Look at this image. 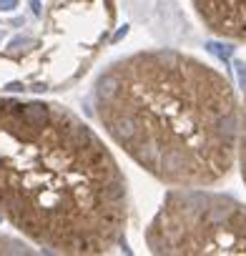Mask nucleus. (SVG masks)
I'll use <instances>...</instances> for the list:
<instances>
[{"mask_svg":"<svg viewBox=\"0 0 246 256\" xmlns=\"http://www.w3.org/2000/svg\"><path fill=\"white\" fill-rule=\"evenodd\" d=\"M238 174H241V181L246 186V131H241V144H238V164H236Z\"/></svg>","mask_w":246,"mask_h":256,"instance_id":"obj_5","label":"nucleus"},{"mask_svg":"<svg viewBox=\"0 0 246 256\" xmlns=\"http://www.w3.org/2000/svg\"><path fill=\"white\" fill-rule=\"evenodd\" d=\"M128 218L123 168L78 113L0 93V224L46 254L100 256L120 246Z\"/></svg>","mask_w":246,"mask_h":256,"instance_id":"obj_1","label":"nucleus"},{"mask_svg":"<svg viewBox=\"0 0 246 256\" xmlns=\"http://www.w3.org/2000/svg\"><path fill=\"white\" fill-rule=\"evenodd\" d=\"M93 116L116 148L168 188H211L238 164L236 86L184 50L110 60L93 83Z\"/></svg>","mask_w":246,"mask_h":256,"instance_id":"obj_2","label":"nucleus"},{"mask_svg":"<svg viewBox=\"0 0 246 256\" xmlns=\"http://www.w3.org/2000/svg\"><path fill=\"white\" fill-rule=\"evenodd\" d=\"M191 8L206 33L246 46V0H191Z\"/></svg>","mask_w":246,"mask_h":256,"instance_id":"obj_4","label":"nucleus"},{"mask_svg":"<svg viewBox=\"0 0 246 256\" xmlns=\"http://www.w3.org/2000/svg\"><path fill=\"white\" fill-rule=\"evenodd\" d=\"M156 256L246 254V204L208 188H171L146 226Z\"/></svg>","mask_w":246,"mask_h":256,"instance_id":"obj_3","label":"nucleus"},{"mask_svg":"<svg viewBox=\"0 0 246 256\" xmlns=\"http://www.w3.org/2000/svg\"><path fill=\"white\" fill-rule=\"evenodd\" d=\"M241 128H246V90H244V103H241Z\"/></svg>","mask_w":246,"mask_h":256,"instance_id":"obj_6","label":"nucleus"}]
</instances>
